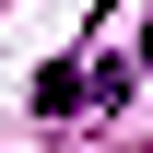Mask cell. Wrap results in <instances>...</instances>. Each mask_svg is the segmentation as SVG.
Wrapping results in <instances>:
<instances>
[{"label":"cell","mask_w":153,"mask_h":153,"mask_svg":"<svg viewBox=\"0 0 153 153\" xmlns=\"http://www.w3.org/2000/svg\"><path fill=\"white\" fill-rule=\"evenodd\" d=\"M36 106H47V118H71V106H94V71H47V82H36Z\"/></svg>","instance_id":"cell-1"}]
</instances>
